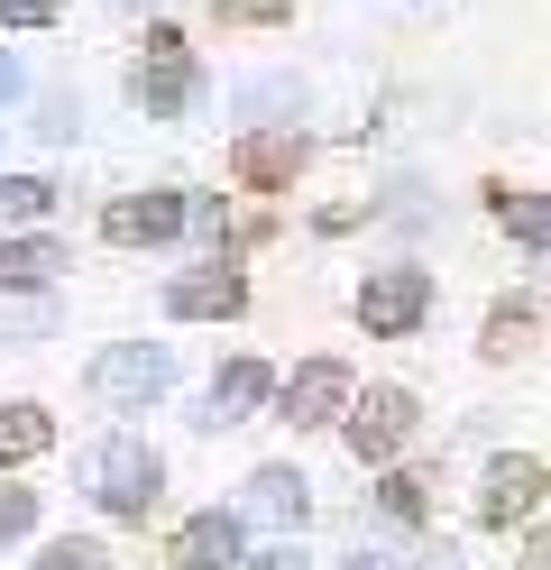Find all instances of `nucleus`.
<instances>
[{
	"instance_id": "nucleus-1",
	"label": "nucleus",
	"mask_w": 551,
	"mask_h": 570,
	"mask_svg": "<svg viewBox=\"0 0 551 570\" xmlns=\"http://www.w3.org/2000/svg\"><path fill=\"white\" fill-rule=\"evenodd\" d=\"M92 497L110 515H129V524H147V507L166 497V460L147 451V442H129V433H110L101 451H92Z\"/></svg>"
},
{
	"instance_id": "nucleus-5",
	"label": "nucleus",
	"mask_w": 551,
	"mask_h": 570,
	"mask_svg": "<svg viewBox=\"0 0 551 570\" xmlns=\"http://www.w3.org/2000/svg\"><path fill=\"white\" fill-rule=\"evenodd\" d=\"M350 368L341 360H304V368H294L285 386H276V414L285 423H350Z\"/></svg>"
},
{
	"instance_id": "nucleus-27",
	"label": "nucleus",
	"mask_w": 551,
	"mask_h": 570,
	"mask_svg": "<svg viewBox=\"0 0 551 570\" xmlns=\"http://www.w3.org/2000/svg\"><path fill=\"white\" fill-rule=\"evenodd\" d=\"M350 570H377V561H350Z\"/></svg>"
},
{
	"instance_id": "nucleus-15",
	"label": "nucleus",
	"mask_w": 551,
	"mask_h": 570,
	"mask_svg": "<svg viewBox=\"0 0 551 570\" xmlns=\"http://www.w3.org/2000/svg\"><path fill=\"white\" fill-rule=\"evenodd\" d=\"M248 507L276 515V524H304V507H313V497H304V470H257V479H248Z\"/></svg>"
},
{
	"instance_id": "nucleus-13",
	"label": "nucleus",
	"mask_w": 551,
	"mask_h": 570,
	"mask_svg": "<svg viewBox=\"0 0 551 570\" xmlns=\"http://www.w3.org/2000/svg\"><path fill=\"white\" fill-rule=\"evenodd\" d=\"M56 267H65L56 239H0V285H10V295H37Z\"/></svg>"
},
{
	"instance_id": "nucleus-2",
	"label": "nucleus",
	"mask_w": 551,
	"mask_h": 570,
	"mask_svg": "<svg viewBox=\"0 0 551 570\" xmlns=\"http://www.w3.org/2000/svg\"><path fill=\"white\" fill-rule=\"evenodd\" d=\"M129 101H138L147 120H175L184 101H194V47H184L175 28H147V47L129 65Z\"/></svg>"
},
{
	"instance_id": "nucleus-16",
	"label": "nucleus",
	"mask_w": 551,
	"mask_h": 570,
	"mask_svg": "<svg viewBox=\"0 0 551 570\" xmlns=\"http://www.w3.org/2000/svg\"><path fill=\"white\" fill-rule=\"evenodd\" d=\"M47 203H56V185H47V175H0V239H10L19 222H37Z\"/></svg>"
},
{
	"instance_id": "nucleus-4",
	"label": "nucleus",
	"mask_w": 551,
	"mask_h": 570,
	"mask_svg": "<svg viewBox=\"0 0 551 570\" xmlns=\"http://www.w3.org/2000/svg\"><path fill=\"white\" fill-rule=\"evenodd\" d=\"M423 313H432V276L423 267H377V276L358 285V323L377 332V341H404Z\"/></svg>"
},
{
	"instance_id": "nucleus-14",
	"label": "nucleus",
	"mask_w": 551,
	"mask_h": 570,
	"mask_svg": "<svg viewBox=\"0 0 551 570\" xmlns=\"http://www.w3.org/2000/svg\"><path fill=\"white\" fill-rule=\"evenodd\" d=\"M47 442H56L47 405H0V470H19V460H37Z\"/></svg>"
},
{
	"instance_id": "nucleus-23",
	"label": "nucleus",
	"mask_w": 551,
	"mask_h": 570,
	"mask_svg": "<svg viewBox=\"0 0 551 570\" xmlns=\"http://www.w3.org/2000/svg\"><path fill=\"white\" fill-rule=\"evenodd\" d=\"M514 570H551V533H524V552H514Z\"/></svg>"
},
{
	"instance_id": "nucleus-21",
	"label": "nucleus",
	"mask_w": 551,
	"mask_h": 570,
	"mask_svg": "<svg viewBox=\"0 0 551 570\" xmlns=\"http://www.w3.org/2000/svg\"><path fill=\"white\" fill-rule=\"evenodd\" d=\"M377 497H386V515H423V479H414V470H386Z\"/></svg>"
},
{
	"instance_id": "nucleus-24",
	"label": "nucleus",
	"mask_w": 551,
	"mask_h": 570,
	"mask_svg": "<svg viewBox=\"0 0 551 570\" xmlns=\"http://www.w3.org/2000/svg\"><path fill=\"white\" fill-rule=\"evenodd\" d=\"M248 570H304V552H294V543H276V552H257Z\"/></svg>"
},
{
	"instance_id": "nucleus-19",
	"label": "nucleus",
	"mask_w": 551,
	"mask_h": 570,
	"mask_svg": "<svg viewBox=\"0 0 551 570\" xmlns=\"http://www.w3.org/2000/svg\"><path fill=\"white\" fill-rule=\"evenodd\" d=\"M110 552L101 543H83V533H65V543H47V561H37V570H101Z\"/></svg>"
},
{
	"instance_id": "nucleus-12",
	"label": "nucleus",
	"mask_w": 551,
	"mask_h": 570,
	"mask_svg": "<svg viewBox=\"0 0 551 570\" xmlns=\"http://www.w3.org/2000/svg\"><path fill=\"white\" fill-rule=\"evenodd\" d=\"M267 396H276V377L257 368V360H230V368L211 377V414H203V423H248Z\"/></svg>"
},
{
	"instance_id": "nucleus-11",
	"label": "nucleus",
	"mask_w": 551,
	"mask_h": 570,
	"mask_svg": "<svg viewBox=\"0 0 551 570\" xmlns=\"http://www.w3.org/2000/svg\"><path fill=\"white\" fill-rule=\"evenodd\" d=\"M175 570H248L239 561V515H194V524H184L175 533Z\"/></svg>"
},
{
	"instance_id": "nucleus-18",
	"label": "nucleus",
	"mask_w": 551,
	"mask_h": 570,
	"mask_svg": "<svg viewBox=\"0 0 551 570\" xmlns=\"http://www.w3.org/2000/svg\"><path fill=\"white\" fill-rule=\"evenodd\" d=\"M524 350V304H496L488 313V360H514Z\"/></svg>"
},
{
	"instance_id": "nucleus-6",
	"label": "nucleus",
	"mask_w": 551,
	"mask_h": 570,
	"mask_svg": "<svg viewBox=\"0 0 551 570\" xmlns=\"http://www.w3.org/2000/svg\"><path fill=\"white\" fill-rule=\"evenodd\" d=\"M341 433H350V451H358V460H395V451H404V433H414V396H404V386H367V396L350 405Z\"/></svg>"
},
{
	"instance_id": "nucleus-8",
	"label": "nucleus",
	"mask_w": 551,
	"mask_h": 570,
	"mask_svg": "<svg viewBox=\"0 0 551 570\" xmlns=\"http://www.w3.org/2000/svg\"><path fill=\"white\" fill-rule=\"evenodd\" d=\"M184 222H194V203H184V194H120V203L101 212V239L138 248V239H175Z\"/></svg>"
},
{
	"instance_id": "nucleus-9",
	"label": "nucleus",
	"mask_w": 551,
	"mask_h": 570,
	"mask_svg": "<svg viewBox=\"0 0 551 570\" xmlns=\"http://www.w3.org/2000/svg\"><path fill=\"white\" fill-rule=\"evenodd\" d=\"M239 304H248L239 267H194V276H175V285H166V313H175V323H211V313L230 323Z\"/></svg>"
},
{
	"instance_id": "nucleus-20",
	"label": "nucleus",
	"mask_w": 551,
	"mask_h": 570,
	"mask_svg": "<svg viewBox=\"0 0 551 570\" xmlns=\"http://www.w3.org/2000/svg\"><path fill=\"white\" fill-rule=\"evenodd\" d=\"M28 524H37V488H0V543L28 533Z\"/></svg>"
},
{
	"instance_id": "nucleus-17",
	"label": "nucleus",
	"mask_w": 551,
	"mask_h": 570,
	"mask_svg": "<svg viewBox=\"0 0 551 570\" xmlns=\"http://www.w3.org/2000/svg\"><path fill=\"white\" fill-rule=\"evenodd\" d=\"M496 212H505V230L524 248H551V194H505Z\"/></svg>"
},
{
	"instance_id": "nucleus-22",
	"label": "nucleus",
	"mask_w": 551,
	"mask_h": 570,
	"mask_svg": "<svg viewBox=\"0 0 551 570\" xmlns=\"http://www.w3.org/2000/svg\"><path fill=\"white\" fill-rule=\"evenodd\" d=\"M0 19H10V28H47L56 0H0Z\"/></svg>"
},
{
	"instance_id": "nucleus-7",
	"label": "nucleus",
	"mask_w": 551,
	"mask_h": 570,
	"mask_svg": "<svg viewBox=\"0 0 551 570\" xmlns=\"http://www.w3.org/2000/svg\"><path fill=\"white\" fill-rule=\"evenodd\" d=\"M304 157H313V148H304V129H248L230 166H239V185H248V194H285L294 175H304Z\"/></svg>"
},
{
	"instance_id": "nucleus-10",
	"label": "nucleus",
	"mask_w": 551,
	"mask_h": 570,
	"mask_svg": "<svg viewBox=\"0 0 551 570\" xmlns=\"http://www.w3.org/2000/svg\"><path fill=\"white\" fill-rule=\"evenodd\" d=\"M542 497V460L533 451H505V460H488V488H478V524H514Z\"/></svg>"
},
{
	"instance_id": "nucleus-3",
	"label": "nucleus",
	"mask_w": 551,
	"mask_h": 570,
	"mask_svg": "<svg viewBox=\"0 0 551 570\" xmlns=\"http://www.w3.org/2000/svg\"><path fill=\"white\" fill-rule=\"evenodd\" d=\"M166 386H175V360H166L157 341H120V350H101V360H92V396L101 405H157Z\"/></svg>"
},
{
	"instance_id": "nucleus-25",
	"label": "nucleus",
	"mask_w": 551,
	"mask_h": 570,
	"mask_svg": "<svg viewBox=\"0 0 551 570\" xmlns=\"http://www.w3.org/2000/svg\"><path fill=\"white\" fill-rule=\"evenodd\" d=\"M220 10H230V19H276L285 0H220Z\"/></svg>"
},
{
	"instance_id": "nucleus-26",
	"label": "nucleus",
	"mask_w": 551,
	"mask_h": 570,
	"mask_svg": "<svg viewBox=\"0 0 551 570\" xmlns=\"http://www.w3.org/2000/svg\"><path fill=\"white\" fill-rule=\"evenodd\" d=\"M0 101H19V65L10 56H0Z\"/></svg>"
}]
</instances>
